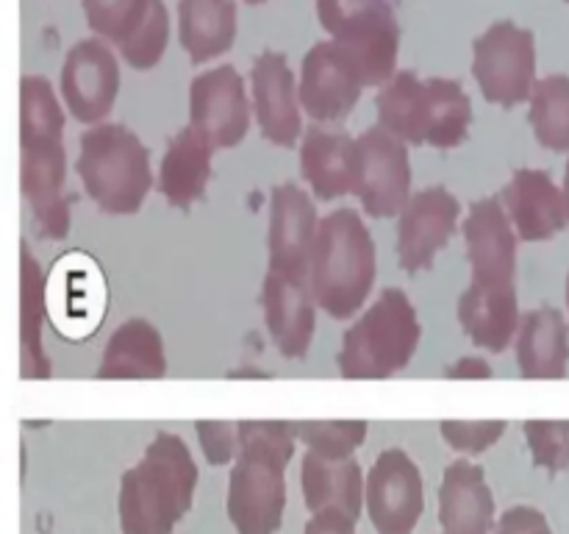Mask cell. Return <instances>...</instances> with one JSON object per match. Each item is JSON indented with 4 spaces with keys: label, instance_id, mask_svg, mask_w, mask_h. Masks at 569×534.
<instances>
[{
    "label": "cell",
    "instance_id": "1",
    "mask_svg": "<svg viewBox=\"0 0 569 534\" xmlns=\"http://www.w3.org/2000/svg\"><path fill=\"white\" fill-rule=\"evenodd\" d=\"M239 454L228 476V521L237 534H276L287 512V465L295 456L292 421H237Z\"/></svg>",
    "mask_w": 569,
    "mask_h": 534
},
{
    "label": "cell",
    "instance_id": "2",
    "mask_svg": "<svg viewBox=\"0 0 569 534\" xmlns=\"http://www.w3.org/2000/svg\"><path fill=\"white\" fill-rule=\"evenodd\" d=\"M200 471L183 437L159 432L120 478V532L172 534L194 504Z\"/></svg>",
    "mask_w": 569,
    "mask_h": 534
},
{
    "label": "cell",
    "instance_id": "3",
    "mask_svg": "<svg viewBox=\"0 0 569 534\" xmlns=\"http://www.w3.org/2000/svg\"><path fill=\"white\" fill-rule=\"evenodd\" d=\"M306 278L317 309L328 317L350 320L359 315L378 278L376 239L359 211L337 209L317 222Z\"/></svg>",
    "mask_w": 569,
    "mask_h": 534
},
{
    "label": "cell",
    "instance_id": "4",
    "mask_svg": "<svg viewBox=\"0 0 569 534\" xmlns=\"http://www.w3.org/2000/svg\"><path fill=\"white\" fill-rule=\"evenodd\" d=\"M376 109V126L406 145L453 150L470 137L472 100L453 78H422L415 70H398L378 87Z\"/></svg>",
    "mask_w": 569,
    "mask_h": 534
},
{
    "label": "cell",
    "instance_id": "5",
    "mask_svg": "<svg viewBox=\"0 0 569 534\" xmlns=\"http://www.w3.org/2000/svg\"><path fill=\"white\" fill-rule=\"evenodd\" d=\"M420 339L417 306L403 289L387 287L342 334L339 376L348 382H383L415 359Z\"/></svg>",
    "mask_w": 569,
    "mask_h": 534
},
{
    "label": "cell",
    "instance_id": "6",
    "mask_svg": "<svg viewBox=\"0 0 569 534\" xmlns=\"http://www.w3.org/2000/svg\"><path fill=\"white\" fill-rule=\"evenodd\" d=\"M76 172L106 215H137L156 184L150 150L122 122H98L81 134Z\"/></svg>",
    "mask_w": 569,
    "mask_h": 534
},
{
    "label": "cell",
    "instance_id": "7",
    "mask_svg": "<svg viewBox=\"0 0 569 534\" xmlns=\"http://www.w3.org/2000/svg\"><path fill=\"white\" fill-rule=\"evenodd\" d=\"M317 20L365 87H381L398 72L400 22L387 0H317Z\"/></svg>",
    "mask_w": 569,
    "mask_h": 534
},
{
    "label": "cell",
    "instance_id": "8",
    "mask_svg": "<svg viewBox=\"0 0 569 534\" xmlns=\"http://www.w3.org/2000/svg\"><path fill=\"white\" fill-rule=\"evenodd\" d=\"M472 76L500 109L528 103L537 83V37L515 20H498L472 42Z\"/></svg>",
    "mask_w": 569,
    "mask_h": 534
},
{
    "label": "cell",
    "instance_id": "9",
    "mask_svg": "<svg viewBox=\"0 0 569 534\" xmlns=\"http://www.w3.org/2000/svg\"><path fill=\"white\" fill-rule=\"evenodd\" d=\"M361 209L376 220L398 217L411 198L409 145L381 126H370L353 137V189Z\"/></svg>",
    "mask_w": 569,
    "mask_h": 534
},
{
    "label": "cell",
    "instance_id": "10",
    "mask_svg": "<svg viewBox=\"0 0 569 534\" xmlns=\"http://www.w3.org/2000/svg\"><path fill=\"white\" fill-rule=\"evenodd\" d=\"M20 189L42 239H67L72 195L67 192L64 139H20Z\"/></svg>",
    "mask_w": 569,
    "mask_h": 534
},
{
    "label": "cell",
    "instance_id": "11",
    "mask_svg": "<svg viewBox=\"0 0 569 534\" xmlns=\"http://www.w3.org/2000/svg\"><path fill=\"white\" fill-rule=\"evenodd\" d=\"M103 273L87 254H67L44 276V309L67 339L92 337L106 312Z\"/></svg>",
    "mask_w": 569,
    "mask_h": 534
},
{
    "label": "cell",
    "instance_id": "12",
    "mask_svg": "<svg viewBox=\"0 0 569 534\" xmlns=\"http://www.w3.org/2000/svg\"><path fill=\"white\" fill-rule=\"evenodd\" d=\"M250 95L233 65L211 67L189 83V126L214 150L237 148L250 131Z\"/></svg>",
    "mask_w": 569,
    "mask_h": 534
},
{
    "label": "cell",
    "instance_id": "13",
    "mask_svg": "<svg viewBox=\"0 0 569 534\" xmlns=\"http://www.w3.org/2000/svg\"><path fill=\"white\" fill-rule=\"evenodd\" d=\"M64 109L78 122L98 126L111 115L120 92V59L103 39H78L64 56L59 76Z\"/></svg>",
    "mask_w": 569,
    "mask_h": 534
},
{
    "label": "cell",
    "instance_id": "14",
    "mask_svg": "<svg viewBox=\"0 0 569 534\" xmlns=\"http://www.w3.org/2000/svg\"><path fill=\"white\" fill-rule=\"evenodd\" d=\"M365 506L378 534H411L426 510V487L417 462L403 448H387L365 482Z\"/></svg>",
    "mask_w": 569,
    "mask_h": 534
},
{
    "label": "cell",
    "instance_id": "15",
    "mask_svg": "<svg viewBox=\"0 0 569 534\" xmlns=\"http://www.w3.org/2000/svg\"><path fill=\"white\" fill-rule=\"evenodd\" d=\"M398 220V259L409 276L428 270L459 231L461 200L442 184L420 189L406 200Z\"/></svg>",
    "mask_w": 569,
    "mask_h": 534
},
{
    "label": "cell",
    "instance_id": "16",
    "mask_svg": "<svg viewBox=\"0 0 569 534\" xmlns=\"http://www.w3.org/2000/svg\"><path fill=\"white\" fill-rule=\"evenodd\" d=\"M365 89L353 61L331 39H320L303 56L298 103L300 111H306L320 126H337L345 117H350Z\"/></svg>",
    "mask_w": 569,
    "mask_h": 534
},
{
    "label": "cell",
    "instance_id": "17",
    "mask_svg": "<svg viewBox=\"0 0 569 534\" xmlns=\"http://www.w3.org/2000/svg\"><path fill=\"white\" fill-rule=\"evenodd\" d=\"M250 111L261 137L281 148H295L303 137L298 78L281 50H261L250 67Z\"/></svg>",
    "mask_w": 569,
    "mask_h": 534
},
{
    "label": "cell",
    "instance_id": "18",
    "mask_svg": "<svg viewBox=\"0 0 569 534\" xmlns=\"http://www.w3.org/2000/svg\"><path fill=\"white\" fill-rule=\"evenodd\" d=\"M317 206L303 187L283 181L270 195V273L306 281L317 237Z\"/></svg>",
    "mask_w": 569,
    "mask_h": 534
},
{
    "label": "cell",
    "instance_id": "19",
    "mask_svg": "<svg viewBox=\"0 0 569 534\" xmlns=\"http://www.w3.org/2000/svg\"><path fill=\"white\" fill-rule=\"evenodd\" d=\"M498 200L522 243H548L569 226L565 195L548 170H515Z\"/></svg>",
    "mask_w": 569,
    "mask_h": 534
},
{
    "label": "cell",
    "instance_id": "20",
    "mask_svg": "<svg viewBox=\"0 0 569 534\" xmlns=\"http://www.w3.org/2000/svg\"><path fill=\"white\" fill-rule=\"evenodd\" d=\"M465 243L470 259V281L506 284L517 276V234L498 198L472 200L465 217Z\"/></svg>",
    "mask_w": 569,
    "mask_h": 534
},
{
    "label": "cell",
    "instance_id": "21",
    "mask_svg": "<svg viewBox=\"0 0 569 534\" xmlns=\"http://www.w3.org/2000/svg\"><path fill=\"white\" fill-rule=\"evenodd\" d=\"M261 306L278 354L295 362L306 359L317 328V304L309 284L267 270L261 284Z\"/></svg>",
    "mask_w": 569,
    "mask_h": 534
},
{
    "label": "cell",
    "instance_id": "22",
    "mask_svg": "<svg viewBox=\"0 0 569 534\" xmlns=\"http://www.w3.org/2000/svg\"><path fill=\"white\" fill-rule=\"evenodd\" d=\"M520 298L515 281L483 284L470 281L459 298V323L472 345L492 354H503L515 343L520 326Z\"/></svg>",
    "mask_w": 569,
    "mask_h": 534
},
{
    "label": "cell",
    "instance_id": "23",
    "mask_svg": "<svg viewBox=\"0 0 569 534\" xmlns=\"http://www.w3.org/2000/svg\"><path fill=\"white\" fill-rule=\"evenodd\" d=\"M517 367L528 382H559L569 373V323L556 306H537L520 317L515 334Z\"/></svg>",
    "mask_w": 569,
    "mask_h": 534
},
{
    "label": "cell",
    "instance_id": "24",
    "mask_svg": "<svg viewBox=\"0 0 569 534\" xmlns=\"http://www.w3.org/2000/svg\"><path fill=\"white\" fill-rule=\"evenodd\" d=\"M439 526L442 534H492L495 495L481 465L453 459L445 467L439 487Z\"/></svg>",
    "mask_w": 569,
    "mask_h": 534
},
{
    "label": "cell",
    "instance_id": "25",
    "mask_svg": "<svg viewBox=\"0 0 569 534\" xmlns=\"http://www.w3.org/2000/svg\"><path fill=\"white\" fill-rule=\"evenodd\" d=\"M167 376L161 332L144 317H131L111 332L94 378L100 382H156Z\"/></svg>",
    "mask_w": 569,
    "mask_h": 534
},
{
    "label": "cell",
    "instance_id": "26",
    "mask_svg": "<svg viewBox=\"0 0 569 534\" xmlns=\"http://www.w3.org/2000/svg\"><path fill=\"white\" fill-rule=\"evenodd\" d=\"M300 176L317 200H337L353 189V137L337 126H309L300 137Z\"/></svg>",
    "mask_w": 569,
    "mask_h": 534
},
{
    "label": "cell",
    "instance_id": "27",
    "mask_svg": "<svg viewBox=\"0 0 569 534\" xmlns=\"http://www.w3.org/2000/svg\"><path fill=\"white\" fill-rule=\"evenodd\" d=\"M211 159H214L211 142L189 122L167 142L156 184L172 209L187 211L203 200L211 181Z\"/></svg>",
    "mask_w": 569,
    "mask_h": 534
},
{
    "label": "cell",
    "instance_id": "28",
    "mask_svg": "<svg viewBox=\"0 0 569 534\" xmlns=\"http://www.w3.org/2000/svg\"><path fill=\"white\" fill-rule=\"evenodd\" d=\"M300 490L309 512H342V515L359 521L365 506V476L361 465L350 459H326L320 454L306 451L300 465Z\"/></svg>",
    "mask_w": 569,
    "mask_h": 534
},
{
    "label": "cell",
    "instance_id": "29",
    "mask_svg": "<svg viewBox=\"0 0 569 534\" xmlns=\"http://www.w3.org/2000/svg\"><path fill=\"white\" fill-rule=\"evenodd\" d=\"M237 33V0H178V42L192 65H206L228 53Z\"/></svg>",
    "mask_w": 569,
    "mask_h": 534
},
{
    "label": "cell",
    "instance_id": "30",
    "mask_svg": "<svg viewBox=\"0 0 569 534\" xmlns=\"http://www.w3.org/2000/svg\"><path fill=\"white\" fill-rule=\"evenodd\" d=\"M44 270L37 256L22 243L20 248V376L26 382L50 378V362L42 345Z\"/></svg>",
    "mask_w": 569,
    "mask_h": 534
},
{
    "label": "cell",
    "instance_id": "31",
    "mask_svg": "<svg viewBox=\"0 0 569 534\" xmlns=\"http://www.w3.org/2000/svg\"><path fill=\"white\" fill-rule=\"evenodd\" d=\"M528 122L542 148L569 154V76L537 78L528 98Z\"/></svg>",
    "mask_w": 569,
    "mask_h": 534
},
{
    "label": "cell",
    "instance_id": "32",
    "mask_svg": "<svg viewBox=\"0 0 569 534\" xmlns=\"http://www.w3.org/2000/svg\"><path fill=\"white\" fill-rule=\"evenodd\" d=\"M20 139H64V111L44 76L20 78Z\"/></svg>",
    "mask_w": 569,
    "mask_h": 534
},
{
    "label": "cell",
    "instance_id": "33",
    "mask_svg": "<svg viewBox=\"0 0 569 534\" xmlns=\"http://www.w3.org/2000/svg\"><path fill=\"white\" fill-rule=\"evenodd\" d=\"M156 0H81L83 17L94 37L120 48L148 20Z\"/></svg>",
    "mask_w": 569,
    "mask_h": 534
},
{
    "label": "cell",
    "instance_id": "34",
    "mask_svg": "<svg viewBox=\"0 0 569 534\" xmlns=\"http://www.w3.org/2000/svg\"><path fill=\"white\" fill-rule=\"evenodd\" d=\"M295 439L326 459H350L365 445L367 421H292Z\"/></svg>",
    "mask_w": 569,
    "mask_h": 534
},
{
    "label": "cell",
    "instance_id": "35",
    "mask_svg": "<svg viewBox=\"0 0 569 534\" xmlns=\"http://www.w3.org/2000/svg\"><path fill=\"white\" fill-rule=\"evenodd\" d=\"M167 42H170V11H167L164 0H156L148 20L139 26V31L128 42L117 48V53H120L122 61H128V67L144 72L159 65L167 50Z\"/></svg>",
    "mask_w": 569,
    "mask_h": 534
},
{
    "label": "cell",
    "instance_id": "36",
    "mask_svg": "<svg viewBox=\"0 0 569 534\" xmlns=\"http://www.w3.org/2000/svg\"><path fill=\"white\" fill-rule=\"evenodd\" d=\"M533 465L548 476L569 471V421H526L522 426Z\"/></svg>",
    "mask_w": 569,
    "mask_h": 534
},
{
    "label": "cell",
    "instance_id": "37",
    "mask_svg": "<svg viewBox=\"0 0 569 534\" xmlns=\"http://www.w3.org/2000/svg\"><path fill=\"white\" fill-rule=\"evenodd\" d=\"M506 421H442L439 434L453 451L467 456H478L492 448L506 434Z\"/></svg>",
    "mask_w": 569,
    "mask_h": 534
},
{
    "label": "cell",
    "instance_id": "38",
    "mask_svg": "<svg viewBox=\"0 0 569 534\" xmlns=\"http://www.w3.org/2000/svg\"><path fill=\"white\" fill-rule=\"evenodd\" d=\"M198 443L209 465H231L239 454L237 421H198Z\"/></svg>",
    "mask_w": 569,
    "mask_h": 534
},
{
    "label": "cell",
    "instance_id": "39",
    "mask_svg": "<svg viewBox=\"0 0 569 534\" xmlns=\"http://www.w3.org/2000/svg\"><path fill=\"white\" fill-rule=\"evenodd\" d=\"M492 534H553V528H550L542 510L528 504H517L509 506V510L495 521Z\"/></svg>",
    "mask_w": 569,
    "mask_h": 534
},
{
    "label": "cell",
    "instance_id": "40",
    "mask_svg": "<svg viewBox=\"0 0 569 534\" xmlns=\"http://www.w3.org/2000/svg\"><path fill=\"white\" fill-rule=\"evenodd\" d=\"M303 534H356V521L333 510L315 512L303 526Z\"/></svg>",
    "mask_w": 569,
    "mask_h": 534
},
{
    "label": "cell",
    "instance_id": "41",
    "mask_svg": "<svg viewBox=\"0 0 569 534\" xmlns=\"http://www.w3.org/2000/svg\"><path fill=\"white\" fill-rule=\"evenodd\" d=\"M492 376V365L487 359H481V356H461L453 365L445 367V378H450V382H461V378L465 382H487Z\"/></svg>",
    "mask_w": 569,
    "mask_h": 534
},
{
    "label": "cell",
    "instance_id": "42",
    "mask_svg": "<svg viewBox=\"0 0 569 534\" xmlns=\"http://www.w3.org/2000/svg\"><path fill=\"white\" fill-rule=\"evenodd\" d=\"M228 378H270V373L253 370V367H239V370L228 373Z\"/></svg>",
    "mask_w": 569,
    "mask_h": 534
},
{
    "label": "cell",
    "instance_id": "43",
    "mask_svg": "<svg viewBox=\"0 0 569 534\" xmlns=\"http://www.w3.org/2000/svg\"><path fill=\"white\" fill-rule=\"evenodd\" d=\"M561 195H565V206H567V217H569V161L565 170V184H561Z\"/></svg>",
    "mask_w": 569,
    "mask_h": 534
},
{
    "label": "cell",
    "instance_id": "44",
    "mask_svg": "<svg viewBox=\"0 0 569 534\" xmlns=\"http://www.w3.org/2000/svg\"><path fill=\"white\" fill-rule=\"evenodd\" d=\"M244 3H250V6H264L267 0H244Z\"/></svg>",
    "mask_w": 569,
    "mask_h": 534
},
{
    "label": "cell",
    "instance_id": "45",
    "mask_svg": "<svg viewBox=\"0 0 569 534\" xmlns=\"http://www.w3.org/2000/svg\"><path fill=\"white\" fill-rule=\"evenodd\" d=\"M567 309H569V273H567Z\"/></svg>",
    "mask_w": 569,
    "mask_h": 534
},
{
    "label": "cell",
    "instance_id": "46",
    "mask_svg": "<svg viewBox=\"0 0 569 534\" xmlns=\"http://www.w3.org/2000/svg\"><path fill=\"white\" fill-rule=\"evenodd\" d=\"M567 3H569V0H567Z\"/></svg>",
    "mask_w": 569,
    "mask_h": 534
}]
</instances>
